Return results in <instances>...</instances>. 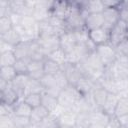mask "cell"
<instances>
[{
    "label": "cell",
    "mask_w": 128,
    "mask_h": 128,
    "mask_svg": "<svg viewBox=\"0 0 128 128\" xmlns=\"http://www.w3.org/2000/svg\"><path fill=\"white\" fill-rule=\"evenodd\" d=\"M79 66L81 67L84 77L94 82L98 81L105 72V66L103 65L95 51L88 54L79 63Z\"/></svg>",
    "instance_id": "cell-1"
},
{
    "label": "cell",
    "mask_w": 128,
    "mask_h": 128,
    "mask_svg": "<svg viewBox=\"0 0 128 128\" xmlns=\"http://www.w3.org/2000/svg\"><path fill=\"white\" fill-rule=\"evenodd\" d=\"M82 97L74 86H69L66 89L61 90L58 95L59 106L63 110H73L76 102Z\"/></svg>",
    "instance_id": "cell-2"
},
{
    "label": "cell",
    "mask_w": 128,
    "mask_h": 128,
    "mask_svg": "<svg viewBox=\"0 0 128 128\" xmlns=\"http://www.w3.org/2000/svg\"><path fill=\"white\" fill-rule=\"evenodd\" d=\"M95 52L98 55V57L100 58L101 62L105 66V68L113 65L114 62L116 61L117 53L115 51V48L110 43L97 46Z\"/></svg>",
    "instance_id": "cell-3"
},
{
    "label": "cell",
    "mask_w": 128,
    "mask_h": 128,
    "mask_svg": "<svg viewBox=\"0 0 128 128\" xmlns=\"http://www.w3.org/2000/svg\"><path fill=\"white\" fill-rule=\"evenodd\" d=\"M61 70L65 73L70 86H75L84 77V74L79 64H72V63L66 62L61 66Z\"/></svg>",
    "instance_id": "cell-4"
},
{
    "label": "cell",
    "mask_w": 128,
    "mask_h": 128,
    "mask_svg": "<svg viewBox=\"0 0 128 128\" xmlns=\"http://www.w3.org/2000/svg\"><path fill=\"white\" fill-rule=\"evenodd\" d=\"M127 33H128V27H127L126 22L120 20L109 31V43L113 47H115L122 40H124L125 38H127Z\"/></svg>",
    "instance_id": "cell-5"
},
{
    "label": "cell",
    "mask_w": 128,
    "mask_h": 128,
    "mask_svg": "<svg viewBox=\"0 0 128 128\" xmlns=\"http://www.w3.org/2000/svg\"><path fill=\"white\" fill-rule=\"evenodd\" d=\"M37 42L39 44V47L41 51L44 53V55L47 57L52 52L56 51L60 48V39L58 35L53 36H47V37H39L37 39Z\"/></svg>",
    "instance_id": "cell-6"
},
{
    "label": "cell",
    "mask_w": 128,
    "mask_h": 128,
    "mask_svg": "<svg viewBox=\"0 0 128 128\" xmlns=\"http://www.w3.org/2000/svg\"><path fill=\"white\" fill-rule=\"evenodd\" d=\"M59 39H60V48L65 52L66 55L72 52L78 45L76 35L72 31H65L59 36Z\"/></svg>",
    "instance_id": "cell-7"
},
{
    "label": "cell",
    "mask_w": 128,
    "mask_h": 128,
    "mask_svg": "<svg viewBox=\"0 0 128 128\" xmlns=\"http://www.w3.org/2000/svg\"><path fill=\"white\" fill-rule=\"evenodd\" d=\"M102 16L104 22L103 27L109 31L120 21V13L117 8H105Z\"/></svg>",
    "instance_id": "cell-8"
},
{
    "label": "cell",
    "mask_w": 128,
    "mask_h": 128,
    "mask_svg": "<svg viewBox=\"0 0 128 128\" xmlns=\"http://www.w3.org/2000/svg\"><path fill=\"white\" fill-rule=\"evenodd\" d=\"M108 92L106 89H104L101 84L99 83V80L94 82L93 84V88H92V92H91V95H92V98H93V101L97 107V109H102L107 97H108Z\"/></svg>",
    "instance_id": "cell-9"
},
{
    "label": "cell",
    "mask_w": 128,
    "mask_h": 128,
    "mask_svg": "<svg viewBox=\"0 0 128 128\" xmlns=\"http://www.w3.org/2000/svg\"><path fill=\"white\" fill-rule=\"evenodd\" d=\"M88 36L91 42L97 47L99 45L109 43V30L105 29L104 27L88 31Z\"/></svg>",
    "instance_id": "cell-10"
},
{
    "label": "cell",
    "mask_w": 128,
    "mask_h": 128,
    "mask_svg": "<svg viewBox=\"0 0 128 128\" xmlns=\"http://www.w3.org/2000/svg\"><path fill=\"white\" fill-rule=\"evenodd\" d=\"M35 41L20 42L17 46H15L13 52H14L15 56L17 57V59L30 61V57H31V54H32V51H33V46H34Z\"/></svg>",
    "instance_id": "cell-11"
},
{
    "label": "cell",
    "mask_w": 128,
    "mask_h": 128,
    "mask_svg": "<svg viewBox=\"0 0 128 128\" xmlns=\"http://www.w3.org/2000/svg\"><path fill=\"white\" fill-rule=\"evenodd\" d=\"M90 114H91L92 126H96L100 128H106V126L109 124L111 119V116L106 114L102 109H96L92 111Z\"/></svg>",
    "instance_id": "cell-12"
},
{
    "label": "cell",
    "mask_w": 128,
    "mask_h": 128,
    "mask_svg": "<svg viewBox=\"0 0 128 128\" xmlns=\"http://www.w3.org/2000/svg\"><path fill=\"white\" fill-rule=\"evenodd\" d=\"M70 11L69 1H54L51 8V15L65 20Z\"/></svg>",
    "instance_id": "cell-13"
},
{
    "label": "cell",
    "mask_w": 128,
    "mask_h": 128,
    "mask_svg": "<svg viewBox=\"0 0 128 128\" xmlns=\"http://www.w3.org/2000/svg\"><path fill=\"white\" fill-rule=\"evenodd\" d=\"M20 99H22L19 94L9 85L4 91L0 92V103L7 104L9 106H14Z\"/></svg>",
    "instance_id": "cell-14"
},
{
    "label": "cell",
    "mask_w": 128,
    "mask_h": 128,
    "mask_svg": "<svg viewBox=\"0 0 128 128\" xmlns=\"http://www.w3.org/2000/svg\"><path fill=\"white\" fill-rule=\"evenodd\" d=\"M29 80H30V76L28 74H18L15 77V79L10 83L11 87L19 94V96L22 99L24 97V91Z\"/></svg>",
    "instance_id": "cell-15"
},
{
    "label": "cell",
    "mask_w": 128,
    "mask_h": 128,
    "mask_svg": "<svg viewBox=\"0 0 128 128\" xmlns=\"http://www.w3.org/2000/svg\"><path fill=\"white\" fill-rule=\"evenodd\" d=\"M103 25H104V22H103L102 13L88 14L85 18V29L87 31L101 28L103 27Z\"/></svg>",
    "instance_id": "cell-16"
},
{
    "label": "cell",
    "mask_w": 128,
    "mask_h": 128,
    "mask_svg": "<svg viewBox=\"0 0 128 128\" xmlns=\"http://www.w3.org/2000/svg\"><path fill=\"white\" fill-rule=\"evenodd\" d=\"M81 9L85 10L88 14L102 13L105 9L102 0H89V1H80Z\"/></svg>",
    "instance_id": "cell-17"
},
{
    "label": "cell",
    "mask_w": 128,
    "mask_h": 128,
    "mask_svg": "<svg viewBox=\"0 0 128 128\" xmlns=\"http://www.w3.org/2000/svg\"><path fill=\"white\" fill-rule=\"evenodd\" d=\"M77 112L74 110H63L57 117L60 126H74L77 117Z\"/></svg>",
    "instance_id": "cell-18"
},
{
    "label": "cell",
    "mask_w": 128,
    "mask_h": 128,
    "mask_svg": "<svg viewBox=\"0 0 128 128\" xmlns=\"http://www.w3.org/2000/svg\"><path fill=\"white\" fill-rule=\"evenodd\" d=\"M41 105H43L51 114H53L59 108L58 97H55L53 95H50L48 93L43 92L42 93V104Z\"/></svg>",
    "instance_id": "cell-19"
},
{
    "label": "cell",
    "mask_w": 128,
    "mask_h": 128,
    "mask_svg": "<svg viewBox=\"0 0 128 128\" xmlns=\"http://www.w3.org/2000/svg\"><path fill=\"white\" fill-rule=\"evenodd\" d=\"M120 98V95L118 94H112V93H109L108 94V97L102 107V110L108 114L109 116H114V111H115V108H116V105H117V102Z\"/></svg>",
    "instance_id": "cell-20"
},
{
    "label": "cell",
    "mask_w": 128,
    "mask_h": 128,
    "mask_svg": "<svg viewBox=\"0 0 128 128\" xmlns=\"http://www.w3.org/2000/svg\"><path fill=\"white\" fill-rule=\"evenodd\" d=\"M51 113L43 106V105H40L36 108H33L32 110V113L30 115V120H31V123L33 125H38L44 118H46L48 115H50Z\"/></svg>",
    "instance_id": "cell-21"
},
{
    "label": "cell",
    "mask_w": 128,
    "mask_h": 128,
    "mask_svg": "<svg viewBox=\"0 0 128 128\" xmlns=\"http://www.w3.org/2000/svg\"><path fill=\"white\" fill-rule=\"evenodd\" d=\"M114 116L117 118L128 116V96H120L114 111Z\"/></svg>",
    "instance_id": "cell-22"
},
{
    "label": "cell",
    "mask_w": 128,
    "mask_h": 128,
    "mask_svg": "<svg viewBox=\"0 0 128 128\" xmlns=\"http://www.w3.org/2000/svg\"><path fill=\"white\" fill-rule=\"evenodd\" d=\"M93 84H94V81H91L90 79H88L86 77H83L74 87L77 89V91L82 96H86V95L91 94L92 88H93Z\"/></svg>",
    "instance_id": "cell-23"
},
{
    "label": "cell",
    "mask_w": 128,
    "mask_h": 128,
    "mask_svg": "<svg viewBox=\"0 0 128 128\" xmlns=\"http://www.w3.org/2000/svg\"><path fill=\"white\" fill-rule=\"evenodd\" d=\"M91 112H80L77 114L74 127L75 128H90L92 126L91 122Z\"/></svg>",
    "instance_id": "cell-24"
},
{
    "label": "cell",
    "mask_w": 128,
    "mask_h": 128,
    "mask_svg": "<svg viewBox=\"0 0 128 128\" xmlns=\"http://www.w3.org/2000/svg\"><path fill=\"white\" fill-rule=\"evenodd\" d=\"M0 39L3 40V41H5V42H7V43L10 44V45H12L13 47L17 46L20 42H22L19 33H18L14 28H12L11 30H9V31L6 32L5 34L1 35V36H0Z\"/></svg>",
    "instance_id": "cell-25"
},
{
    "label": "cell",
    "mask_w": 128,
    "mask_h": 128,
    "mask_svg": "<svg viewBox=\"0 0 128 128\" xmlns=\"http://www.w3.org/2000/svg\"><path fill=\"white\" fill-rule=\"evenodd\" d=\"M32 108L23 100L20 99L14 106H13V112L14 115H19V116H28L30 117L32 113Z\"/></svg>",
    "instance_id": "cell-26"
},
{
    "label": "cell",
    "mask_w": 128,
    "mask_h": 128,
    "mask_svg": "<svg viewBox=\"0 0 128 128\" xmlns=\"http://www.w3.org/2000/svg\"><path fill=\"white\" fill-rule=\"evenodd\" d=\"M43 92H44V88H43L41 82L39 80H35L30 77V80H29V82L25 88V91H24V96L27 94H31V93L42 94Z\"/></svg>",
    "instance_id": "cell-27"
},
{
    "label": "cell",
    "mask_w": 128,
    "mask_h": 128,
    "mask_svg": "<svg viewBox=\"0 0 128 128\" xmlns=\"http://www.w3.org/2000/svg\"><path fill=\"white\" fill-rule=\"evenodd\" d=\"M17 72L14 68V66H4L0 67V78L11 83L15 77L17 76Z\"/></svg>",
    "instance_id": "cell-28"
},
{
    "label": "cell",
    "mask_w": 128,
    "mask_h": 128,
    "mask_svg": "<svg viewBox=\"0 0 128 128\" xmlns=\"http://www.w3.org/2000/svg\"><path fill=\"white\" fill-rule=\"evenodd\" d=\"M43 70H44V73L47 74V75H55L57 74L60 70H61V66L56 63L55 61L49 59L46 57V59L44 60V66H43Z\"/></svg>",
    "instance_id": "cell-29"
},
{
    "label": "cell",
    "mask_w": 128,
    "mask_h": 128,
    "mask_svg": "<svg viewBox=\"0 0 128 128\" xmlns=\"http://www.w3.org/2000/svg\"><path fill=\"white\" fill-rule=\"evenodd\" d=\"M17 57L15 56L13 51H9L6 53L0 54V67L4 66H14L17 62Z\"/></svg>",
    "instance_id": "cell-30"
},
{
    "label": "cell",
    "mask_w": 128,
    "mask_h": 128,
    "mask_svg": "<svg viewBox=\"0 0 128 128\" xmlns=\"http://www.w3.org/2000/svg\"><path fill=\"white\" fill-rule=\"evenodd\" d=\"M59 126L58 117L54 114L48 115L38 124V128H59Z\"/></svg>",
    "instance_id": "cell-31"
},
{
    "label": "cell",
    "mask_w": 128,
    "mask_h": 128,
    "mask_svg": "<svg viewBox=\"0 0 128 128\" xmlns=\"http://www.w3.org/2000/svg\"><path fill=\"white\" fill-rule=\"evenodd\" d=\"M23 100L33 109L42 104V94H39V93L27 94L23 97Z\"/></svg>",
    "instance_id": "cell-32"
},
{
    "label": "cell",
    "mask_w": 128,
    "mask_h": 128,
    "mask_svg": "<svg viewBox=\"0 0 128 128\" xmlns=\"http://www.w3.org/2000/svg\"><path fill=\"white\" fill-rule=\"evenodd\" d=\"M12 121L15 128H28L32 125L30 117L28 116H19V115H13Z\"/></svg>",
    "instance_id": "cell-33"
},
{
    "label": "cell",
    "mask_w": 128,
    "mask_h": 128,
    "mask_svg": "<svg viewBox=\"0 0 128 128\" xmlns=\"http://www.w3.org/2000/svg\"><path fill=\"white\" fill-rule=\"evenodd\" d=\"M47 58H49V59L55 61V62L58 63L60 66H62L63 64H65V63L67 62V55L65 54V52H64L61 48H59V49H57L56 51H54V52H52L51 54H49V55L47 56Z\"/></svg>",
    "instance_id": "cell-34"
},
{
    "label": "cell",
    "mask_w": 128,
    "mask_h": 128,
    "mask_svg": "<svg viewBox=\"0 0 128 128\" xmlns=\"http://www.w3.org/2000/svg\"><path fill=\"white\" fill-rule=\"evenodd\" d=\"M54 77H55V79H56L57 85L60 87L61 90L66 89L67 87L70 86V85H69V82H68V80H67V78H66V75H65V73H64L62 70H60L57 74H55Z\"/></svg>",
    "instance_id": "cell-35"
},
{
    "label": "cell",
    "mask_w": 128,
    "mask_h": 128,
    "mask_svg": "<svg viewBox=\"0 0 128 128\" xmlns=\"http://www.w3.org/2000/svg\"><path fill=\"white\" fill-rule=\"evenodd\" d=\"M114 48H115V51L117 53V56L128 57V38H125L124 40H122Z\"/></svg>",
    "instance_id": "cell-36"
},
{
    "label": "cell",
    "mask_w": 128,
    "mask_h": 128,
    "mask_svg": "<svg viewBox=\"0 0 128 128\" xmlns=\"http://www.w3.org/2000/svg\"><path fill=\"white\" fill-rule=\"evenodd\" d=\"M12 28H13V25H12V22H11L9 16L0 18V36L5 34L6 32H8Z\"/></svg>",
    "instance_id": "cell-37"
},
{
    "label": "cell",
    "mask_w": 128,
    "mask_h": 128,
    "mask_svg": "<svg viewBox=\"0 0 128 128\" xmlns=\"http://www.w3.org/2000/svg\"><path fill=\"white\" fill-rule=\"evenodd\" d=\"M28 63L27 60H20L18 59L16 64L14 65V68L17 72V74H28Z\"/></svg>",
    "instance_id": "cell-38"
},
{
    "label": "cell",
    "mask_w": 128,
    "mask_h": 128,
    "mask_svg": "<svg viewBox=\"0 0 128 128\" xmlns=\"http://www.w3.org/2000/svg\"><path fill=\"white\" fill-rule=\"evenodd\" d=\"M44 66V61H37V60H30L28 63V74L42 71Z\"/></svg>",
    "instance_id": "cell-39"
},
{
    "label": "cell",
    "mask_w": 128,
    "mask_h": 128,
    "mask_svg": "<svg viewBox=\"0 0 128 128\" xmlns=\"http://www.w3.org/2000/svg\"><path fill=\"white\" fill-rule=\"evenodd\" d=\"M12 13L10 8V1L0 0V18L7 17Z\"/></svg>",
    "instance_id": "cell-40"
},
{
    "label": "cell",
    "mask_w": 128,
    "mask_h": 128,
    "mask_svg": "<svg viewBox=\"0 0 128 128\" xmlns=\"http://www.w3.org/2000/svg\"><path fill=\"white\" fill-rule=\"evenodd\" d=\"M0 128H14L12 116H0Z\"/></svg>",
    "instance_id": "cell-41"
},
{
    "label": "cell",
    "mask_w": 128,
    "mask_h": 128,
    "mask_svg": "<svg viewBox=\"0 0 128 128\" xmlns=\"http://www.w3.org/2000/svg\"><path fill=\"white\" fill-rule=\"evenodd\" d=\"M13 106L0 103V116H13Z\"/></svg>",
    "instance_id": "cell-42"
},
{
    "label": "cell",
    "mask_w": 128,
    "mask_h": 128,
    "mask_svg": "<svg viewBox=\"0 0 128 128\" xmlns=\"http://www.w3.org/2000/svg\"><path fill=\"white\" fill-rule=\"evenodd\" d=\"M9 18L12 22V25H13V28L14 27H18V26H21L22 24V19H23V16L18 14V13H11L9 15Z\"/></svg>",
    "instance_id": "cell-43"
},
{
    "label": "cell",
    "mask_w": 128,
    "mask_h": 128,
    "mask_svg": "<svg viewBox=\"0 0 128 128\" xmlns=\"http://www.w3.org/2000/svg\"><path fill=\"white\" fill-rule=\"evenodd\" d=\"M103 5L105 8H117L119 10V6L122 1H115V0H102Z\"/></svg>",
    "instance_id": "cell-44"
},
{
    "label": "cell",
    "mask_w": 128,
    "mask_h": 128,
    "mask_svg": "<svg viewBox=\"0 0 128 128\" xmlns=\"http://www.w3.org/2000/svg\"><path fill=\"white\" fill-rule=\"evenodd\" d=\"M13 50H14V47L12 45H10L7 42L0 39V54L6 53V52H9V51H13Z\"/></svg>",
    "instance_id": "cell-45"
},
{
    "label": "cell",
    "mask_w": 128,
    "mask_h": 128,
    "mask_svg": "<svg viewBox=\"0 0 128 128\" xmlns=\"http://www.w3.org/2000/svg\"><path fill=\"white\" fill-rule=\"evenodd\" d=\"M106 128H121V124L119 122V119L115 116H112L110 119V122L106 126Z\"/></svg>",
    "instance_id": "cell-46"
},
{
    "label": "cell",
    "mask_w": 128,
    "mask_h": 128,
    "mask_svg": "<svg viewBox=\"0 0 128 128\" xmlns=\"http://www.w3.org/2000/svg\"><path fill=\"white\" fill-rule=\"evenodd\" d=\"M9 85H10L9 82H7V81H5V80H3V79L0 78V92L4 91Z\"/></svg>",
    "instance_id": "cell-47"
},
{
    "label": "cell",
    "mask_w": 128,
    "mask_h": 128,
    "mask_svg": "<svg viewBox=\"0 0 128 128\" xmlns=\"http://www.w3.org/2000/svg\"><path fill=\"white\" fill-rule=\"evenodd\" d=\"M59 128H75L74 126H65V125H63V126H59Z\"/></svg>",
    "instance_id": "cell-48"
},
{
    "label": "cell",
    "mask_w": 128,
    "mask_h": 128,
    "mask_svg": "<svg viewBox=\"0 0 128 128\" xmlns=\"http://www.w3.org/2000/svg\"><path fill=\"white\" fill-rule=\"evenodd\" d=\"M90 128H100V127H96V126H91Z\"/></svg>",
    "instance_id": "cell-49"
},
{
    "label": "cell",
    "mask_w": 128,
    "mask_h": 128,
    "mask_svg": "<svg viewBox=\"0 0 128 128\" xmlns=\"http://www.w3.org/2000/svg\"><path fill=\"white\" fill-rule=\"evenodd\" d=\"M126 24H127V27H128V21H127V22H126Z\"/></svg>",
    "instance_id": "cell-50"
},
{
    "label": "cell",
    "mask_w": 128,
    "mask_h": 128,
    "mask_svg": "<svg viewBox=\"0 0 128 128\" xmlns=\"http://www.w3.org/2000/svg\"><path fill=\"white\" fill-rule=\"evenodd\" d=\"M127 38H128V33H127Z\"/></svg>",
    "instance_id": "cell-51"
},
{
    "label": "cell",
    "mask_w": 128,
    "mask_h": 128,
    "mask_svg": "<svg viewBox=\"0 0 128 128\" xmlns=\"http://www.w3.org/2000/svg\"><path fill=\"white\" fill-rule=\"evenodd\" d=\"M14 128H15V127H14Z\"/></svg>",
    "instance_id": "cell-52"
}]
</instances>
